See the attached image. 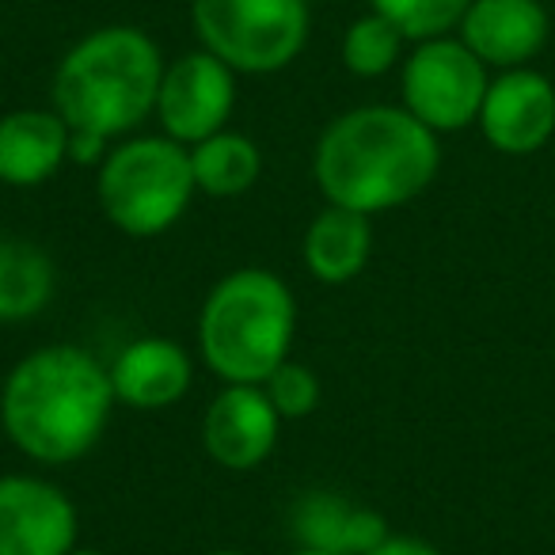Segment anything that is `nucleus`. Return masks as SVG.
I'll use <instances>...</instances> for the list:
<instances>
[{"label": "nucleus", "mask_w": 555, "mask_h": 555, "mask_svg": "<svg viewBox=\"0 0 555 555\" xmlns=\"http://www.w3.org/2000/svg\"><path fill=\"white\" fill-rule=\"evenodd\" d=\"M456 39L487 69H525L547 47L552 20L540 0H472Z\"/></svg>", "instance_id": "nucleus-12"}, {"label": "nucleus", "mask_w": 555, "mask_h": 555, "mask_svg": "<svg viewBox=\"0 0 555 555\" xmlns=\"http://www.w3.org/2000/svg\"><path fill=\"white\" fill-rule=\"evenodd\" d=\"M69 160V126L57 111H12L0 118V183L42 186Z\"/></svg>", "instance_id": "nucleus-15"}, {"label": "nucleus", "mask_w": 555, "mask_h": 555, "mask_svg": "<svg viewBox=\"0 0 555 555\" xmlns=\"http://www.w3.org/2000/svg\"><path fill=\"white\" fill-rule=\"evenodd\" d=\"M289 555H335V552H320V547H294Z\"/></svg>", "instance_id": "nucleus-24"}, {"label": "nucleus", "mask_w": 555, "mask_h": 555, "mask_svg": "<svg viewBox=\"0 0 555 555\" xmlns=\"http://www.w3.org/2000/svg\"><path fill=\"white\" fill-rule=\"evenodd\" d=\"M69 555H107V552H100V547H80V544H77Z\"/></svg>", "instance_id": "nucleus-25"}, {"label": "nucleus", "mask_w": 555, "mask_h": 555, "mask_svg": "<svg viewBox=\"0 0 555 555\" xmlns=\"http://www.w3.org/2000/svg\"><path fill=\"white\" fill-rule=\"evenodd\" d=\"M370 4L377 16L400 27L408 42H426L461 27L472 0H370Z\"/></svg>", "instance_id": "nucleus-20"}, {"label": "nucleus", "mask_w": 555, "mask_h": 555, "mask_svg": "<svg viewBox=\"0 0 555 555\" xmlns=\"http://www.w3.org/2000/svg\"><path fill=\"white\" fill-rule=\"evenodd\" d=\"M115 403L133 411H164L191 392L194 362L176 339L145 335L118 350V358L107 365Z\"/></svg>", "instance_id": "nucleus-13"}, {"label": "nucleus", "mask_w": 555, "mask_h": 555, "mask_svg": "<svg viewBox=\"0 0 555 555\" xmlns=\"http://www.w3.org/2000/svg\"><path fill=\"white\" fill-rule=\"evenodd\" d=\"M95 194L107 221L126 236H160L186 214L198 194L191 149L164 138H130L111 145L95 176Z\"/></svg>", "instance_id": "nucleus-5"}, {"label": "nucleus", "mask_w": 555, "mask_h": 555, "mask_svg": "<svg viewBox=\"0 0 555 555\" xmlns=\"http://www.w3.org/2000/svg\"><path fill=\"white\" fill-rule=\"evenodd\" d=\"M115 408L107 365L73 343L31 350L0 388V426L9 441L47 468L92 453Z\"/></svg>", "instance_id": "nucleus-1"}, {"label": "nucleus", "mask_w": 555, "mask_h": 555, "mask_svg": "<svg viewBox=\"0 0 555 555\" xmlns=\"http://www.w3.org/2000/svg\"><path fill=\"white\" fill-rule=\"evenodd\" d=\"M441 168L438 133L403 107H354L327 122L312 153V176L332 206L373 217L408 206Z\"/></svg>", "instance_id": "nucleus-2"}, {"label": "nucleus", "mask_w": 555, "mask_h": 555, "mask_svg": "<svg viewBox=\"0 0 555 555\" xmlns=\"http://www.w3.org/2000/svg\"><path fill=\"white\" fill-rule=\"evenodd\" d=\"M236 111V73L209 50H194L179 62L164 65L156 118L164 138L179 145H198L229 126Z\"/></svg>", "instance_id": "nucleus-8"}, {"label": "nucleus", "mask_w": 555, "mask_h": 555, "mask_svg": "<svg viewBox=\"0 0 555 555\" xmlns=\"http://www.w3.org/2000/svg\"><path fill=\"white\" fill-rule=\"evenodd\" d=\"M278 430H282V415L262 392V385H224L202 418V446L209 461L221 468L251 472L270 461Z\"/></svg>", "instance_id": "nucleus-11"}, {"label": "nucleus", "mask_w": 555, "mask_h": 555, "mask_svg": "<svg viewBox=\"0 0 555 555\" xmlns=\"http://www.w3.org/2000/svg\"><path fill=\"white\" fill-rule=\"evenodd\" d=\"M57 274L39 244L20 236H0V324L35 320L54 301Z\"/></svg>", "instance_id": "nucleus-17"}, {"label": "nucleus", "mask_w": 555, "mask_h": 555, "mask_svg": "<svg viewBox=\"0 0 555 555\" xmlns=\"http://www.w3.org/2000/svg\"><path fill=\"white\" fill-rule=\"evenodd\" d=\"M294 335V289L274 270H232L202 301L198 354L224 385H262L289 358Z\"/></svg>", "instance_id": "nucleus-4"}, {"label": "nucleus", "mask_w": 555, "mask_h": 555, "mask_svg": "<svg viewBox=\"0 0 555 555\" xmlns=\"http://www.w3.org/2000/svg\"><path fill=\"white\" fill-rule=\"evenodd\" d=\"M373 251V224L365 214L327 202L305 229V267L324 286H347L365 270Z\"/></svg>", "instance_id": "nucleus-16"}, {"label": "nucleus", "mask_w": 555, "mask_h": 555, "mask_svg": "<svg viewBox=\"0 0 555 555\" xmlns=\"http://www.w3.org/2000/svg\"><path fill=\"white\" fill-rule=\"evenodd\" d=\"M403 42L408 39L400 35V27L370 12V16L354 20L343 35V65H347L350 77L377 80L400 65Z\"/></svg>", "instance_id": "nucleus-19"}, {"label": "nucleus", "mask_w": 555, "mask_h": 555, "mask_svg": "<svg viewBox=\"0 0 555 555\" xmlns=\"http://www.w3.org/2000/svg\"><path fill=\"white\" fill-rule=\"evenodd\" d=\"M164 65L160 47L141 27H100L57 65L54 111L69 130L118 141L156 115Z\"/></svg>", "instance_id": "nucleus-3"}, {"label": "nucleus", "mask_w": 555, "mask_h": 555, "mask_svg": "<svg viewBox=\"0 0 555 555\" xmlns=\"http://www.w3.org/2000/svg\"><path fill=\"white\" fill-rule=\"evenodd\" d=\"M487 88H491L487 65L453 35L415 42L400 73L403 111L438 138L461 133L464 126L476 122Z\"/></svg>", "instance_id": "nucleus-7"}, {"label": "nucleus", "mask_w": 555, "mask_h": 555, "mask_svg": "<svg viewBox=\"0 0 555 555\" xmlns=\"http://www.w3.org/2000/svg\"><path fill=\"white\" fill-rule=\"evenodd\" d=\"M202 50L236 77L282 73L309 42V0H191Z\"/></svg>", "instance_id": "nucleus-6"}, {"label": "nucleus", "mask_w": 555, "mask_h": 555, "mask_svg": "<svg viewBox=\"0 0 555 555\" xmlns=\"http://www.w3.org/2000/svg\"><path fill=\"white\" fill-rule=\"evenodd\" d=\"M115 141L100 138V133H80V130H69V160L88 168V164H103L111 153Z\"/></svg>", "instance_id": "nucleus-22"}, {"label": "nucleus", "mask_w": 555, "mask_h": 555, "mask_svg": "<svg viewBox=\"0 0 555 555\" xmlns=\"http://www.w3.org/2000/svg\"><path fill=\"white\" fill-rule=\"evenodd\" d=\"M262 392L270 396V403H274V411L282 418H309L312 411L320 408L324 385H320V377H317L312 365L286 358V362L278 365V370L262 380Z\"/></svg>", "instance_id": "nucleus-21"}, {"label": "nucleus", "mask_w": 555, "mask_h": 555, "mask_svg": "<svg viewBox=\"0 0 555 555\" xmlns=\"http://www.w3.org/2000/svg\"><path fill=\"white\" fill-rule=\"evenodd\" d=\"M289 532L297 547H320L335 555H370L392 537L385 514L358 506L335 491H309L305 499H297L289 514Z\"/></svg>", "instance_id": "nucleus-14"}, {"label": "nucleus", "mask_w": 555, "mask_h": 555, "mask_svg": "<svg viewBox=\"0 0 555 555\" xmlns=\"http://www.w3.org/2000/svg\"><path fill=\"white\" fill-rule=\"evenodd\" d=\"M194 183L209 198H240L262 176V153L251 138L236 130H221L214 138L191 145Z\"/></svg>", "instance_id": "nucleus-18"}, {"label": "nucleus", "mask_w": 555, "mask_h": 555, "mask_svg": "<svg viewBox=\"0 0 555 555\" xmlns=\"http://www.w3.org/2000/svg\"><path fill=\"white\" fill-rule=\"evenodd\" d=\"M476 126L502 156H529L555 133V85L537 69H506L491 80Z\"/></svg>", "instance_id": "nucleus-10"}, {"label": "nucleus", "mask_w": 555, "mask_h": 555, "mask_svg": "<svg viewBox=\"0 0 555 555\" xmlns=\"http://www.w3.org/2000/svg\"><path fill=\"white\" fill-rule=\"evenodd\" d=\"M202 555H247V552H232V547H217V552H202Z\"/></svg>", "instance_id": "nucleus-26"}, {"label": "nucleus", "mask_w": 555, "mask_h": 555, "mask_svg": "<svg viewBox=\"0 0 555 555\" xmlns=\"http://www.w3.org/2000/svg\"><path fill=\"white\" fill-rule=\"evenodd\" d=\"M370 555H441L430 540H418V537H388L385 544H377Z\"/></svg>", "instance_id": "nucleus-23"}, {"label": "nucleus", "mask_w": 555, "mask_h": 555, "mask_svg": "<svg viewBox=\"0 0 555 555\" xmlns=\"http://www.w3.org/2000/svg\"><path fill=\"white\" fill-rule=\"evenodd\" d=\"M80 517L62 487L39 476H0V555H69Z\"/></svg>", "instance_id": "nucleus-9"}]
</instances>
